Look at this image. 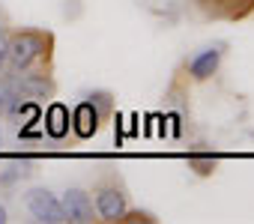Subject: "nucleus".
Wrapping results in <instances>:
<instances>
[{"mask_svg":"<svg viewBox=\"0 0 254 224\" xmlns=\"http://www.w3.org/2000/svg\"><path fill=\"white\" fill-rule=\"evenodd\" d=\"M54 51V36L45 30H18L9 36V60L12 72H30L36 63H48Z\"/></svg>","mask_w":254,"mask_h":224,"instance_id":"f257e3e1","label":"nucleus"},{"mask_svg":"<svg viewBox=\"0 0 254 224\" xmlns=\"http://www.w3.org/2000/svg\"><path fill=\"white\" fill-rule=\"evenodd\" d=\"M27 212L42 224H63L66 221L60 197L51 194L48 188H30L27 191Z\"/></svg>","mask_w":254,"mask_h":224,"instance_id":"f03ea898","label":"nucleus"},{"mask_svg":"<svg viewBox=\"0 0 254 224\" xmlns=\"http://www.w3.org/2000/svg\"><path fill=\"white\" fill-rule=\"evenodd\" d=\"M129 209V197L126 191L114 182V185H99L96 188V215L102 221H120Z\"/></svg>","mask_w":254,"mask_h":224,"instance_id":"7ed1b4c3","label":"nucleus"},{"mask_svg":"<svg viewBox=\"0 0 254 224\" xmlns=\"http://www.w3.org/2000/svg\"><path fill=\"white\" fill-rule=\"evenodd\" d=\"M9 84L18 96H27V99H51L54 96V81L45 72H12Z\"/></svg>","mask_w":254,"mask_h":224,"instance_id":"20e7f679","label":"nucleus"},{"mask_svg":"<svg viewBox=\"0 0 254 224\" xmlns=\"http://www.w3.org/2000/svg\"><path fill=\"white\" fill-rule=\"evenodd\" d=\"M63 212H66V221H75V224H90L96 218V209H93V200L84 188H66L63 194Z\"/></svg>","mask_w":254,"mask_h":224,"instance_id":"39448f33","label":"nucleus"},{"mask_svg":"<svg viewBox=\"0 0 254 224\" xmlns=\"http://www.w3.org/2000/svg\"><path fill=\"white\" fill-rule=\"evenodd\" d=\"M69 120H72V132L81 138V141H90L96 132H99V123H102V114L96 111V105L87 99V102H81L72 114H69Z\"/></svg>","mask_w":254,"mask_h":224,"instance_id":"423d86ee","label":"nucleus"},{"mask_svg":"<svg viewBox=\"0 0 254 224\" xmlns=\"http://www.w3.org/2000/svg\"><path fill=\"white\" fill-rule=\"evenodd\" d=\"M221 45H212V48H203V51H197L189 63H186V69H189V75L194 78V81H206V78H212L215 72H218V66H221Z\"/></svg>","mask_w":254,"mask_h":224,"instance_id":"0eeeda50","label":"nucleus"},{"mask_svg":"<svg viewBox=\"0 0 254 224\" xmlns=\"http://www.w3.org/2000/svg\"><path fill=\"white\" fill-rule=\"evenodd\" d=\"M42 126H45V135L51 141H63L72 129V120H69V108L63 102H51V108L45 111L42 117Z\"/></svg>","mask_w":254,"mask_h":224,"instance_id":"6e6552de","label":"nucleus"},{"mask_svg":"<svg viewBox=\"0 0 254 224\" xmlns=\"http://www.w3.org/2000/svg\"><path fill=\"white\" fill-rule=\"evenodd\" d=\"M197 3L218 18H242L254 9V0H197Z\"/></svg>","mask_w":254,"mask_h":224,"instance_id":"1a4fd4ad","label":"nucleus"},{"mask_svg":"<svg viewBox=\"0 0 254 224\" xmlns=\"http://www.w3.org/2000/svg\"><path fill=\"white\" fill-rule=\"evenodd\" d=\"M189 168H191L197 176H212V173H215V168H218V159H215V156L191 153V156H189Z\"/></svg>","mask_w":254,"mask_h":224,"instance_id":"9d476101","label":"nucleus"},{"mask_svg":"<svg viewBox=\"0 0 254 224\" xmlns=\"http://www.w3.org/2000/svg\"><path fill=\"white\" fill-rule=\"evenodd\" d=\"M27 168V162H21V165H9L6 170H0V185H3V188H12L18 179H24L30 170H24Z\"/></svg>","mask_w":254,"mask_h":224,"instance_id":"9b49d317","label":"nucleus"},{"mask_svg":"<svg viewBox=\"0 0 254 224\" xmlns=\"http://www.w3.org/2000/svg\"><path fill=\"white\" fill-rule=\"evenodd\" d=\"M87 99L96 105V111H99L102 117H108V114H111V108H114V96H111V93H90Z\"/></svg>","mask_w":254,"mask_h":224,"instance_id":"f8f14e48","label":"nucleus"},{"mask_svg":"<svg viewBox=\"0 0 254 224\" xmlns=\"http://www.w3.org/2000/svg\"><path fill=\"white\" fill-rule=\"evenodd\" d=\"M15 96H18V93L12 90L9 78H0V114H6V111H9V105H12Z\"/></svg>","mask_w":254,"mask_h":224,"instance_id":"ddd939ff","label":"nucleus"},{"mask_svg":"<svg viewBox=\"0 0 254 224\" xmlns=\"http://www.w3.org/2000/svg\"><path fill=\"white\" fill-rule=\"evenodd\" d=\"M6 60H9V33H6L3 24H0V72L6 69Z\"/></svg>","mask_w":254,"mask_h":224,"instance_id":"4468645a","label":"nucleus"},{"mask_svg":"<svg viewBox=\"0 0 254 224\" xmlns=\"http://www.w3.org/2000/svg\"><path fill=\"white\" fill-rule=\"evenodd\" d=\"M120 221H153V215L150 212H129V209H126V215Z\"/></svg>","mask_w":254,"mask_h":224,"instance_id":"2eb2a0df","label":"nucleus"},{"mask_svg":"<svg viewBox=\"0 0 254 224\" xmlns=\"http://www.w3.org/2000/svg\"><path fill=\"white\" fill-rule=\"evenodd\" d=\"M6 221H9V215H6V206L0 203V224H6Z\"/></svg>","mask_w":254,"mask_h":224,"instance_id":"dca6fc26","label":"nucleus"},{"mask_svg":"<svg viewBox=\"0 0 254 224\" xmlns=\"http://www.w3.org/2000/svg\"><path fill=\"white\" fill-rule=\"evenodd\" d=\"M0 141H3V132H0Z\"/></svg>","mask_w":254,"mask_h":224,"instance_id":"f3484780","label":"nucleus"}]
</instances>
